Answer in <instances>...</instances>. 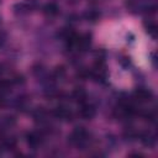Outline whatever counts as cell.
Instances as JSON below:
<instances>
[{"label": "cell", "instance_id": "2", "mask_svg": "<svg viewBox=\"0 0 158 158\" xmlns=\"http://www.w3.org/2000/svg\"><path fill=\"white\" fill-rule=\"evenodd\" d=\"M133 96H135V99H136L138 102H148V101H151V100L153 99L152 91L148 90V89H142V88H141V89H137V90L135 91Z\"/></svg>", "mask_w": 158, "mask_h": 158}, {"label": "cell", "instance_id": "3", "mask_svg": "<svg viewBox=\"0 0 158 158\" xmlns=\"http://www.w3.org/2000/svg\"><path fill=\"white\" fill-rule=\"evenodd\" d=\"M91 75L96 79L104 80V78L106 77V68H105V63L102 60H98L96 64L94 65L93 70H91Z\"/></svg>", "mask_w": 158, "mask_h": 158}, {"label": "cell", "instance_id": "6", "mask_svg": "<svg viewBox=\"0 0 158 158\" xmlns=\"http://www.w3.org/2000/svg\"><path fill=\"white\" fill-rule=\"evenodd\" d=\"M144 26H146V30H147L148 35H151L153 38H156V37H157V32H158L156 22H154V21H148V23L146 22Z\"/></svg>", "mask_w": 158, "mask_h": 158}, {"label": "cell", "instance_id": "7", "mask_svg": "<svg viewBox=\"0 0 158 158\" xmlns=\"http://www.w3.org/2000/svg\"><path fill=\"white\" fill-rule=\"evenodd\" d=\"M44 14H47V15H49V16H54V15H57L58 14V6L56 5V4H53V2H51V4H47L46 6H44Z\"/></svg>", "mask_w": 158, "mask_h": 158}, {"label": "cell", "instance_id": "9", "mask_svg": "<svg viewBox=\"0 0 158 158\" xmlns=\"http://www.w3.org/2000/svg\"><path fill=\"white\" fill-rule=\"evenodd\" d=\"M74 96H75V99H77L78 101H80V102H81V101H84V99L86 98V94H85L81 89H78V90H75V91H74Z\"/></svg>", "mask_w": 158, "mask_h": 158}, {"label": "cell", "instance_id": "1", "mask_svg": "<svg viewBox=\"0 0 158 158\" xmlns=\"http://www.w3.org/2000/svg\"><path fill=\"white\" fill-rule=\"evenodd\" d=\"M70 142L77 146V147H84L89 143L90 139V135L84 130V128H77L75 131H73V133L69 137Z\"/></svg>", "mask_w": 158, "mask_h": 158}, {"label": "cell", "instance_id": "4", "mask_svg": "<svg viewBox=\"0 0 158 158\" xmlns=\"http://www.w3.org/2000/svg\"><path fill=\"white\" fill-rule=\"evenodd\" d=\"M54 115L62 120H70L72 118V112L67 109V107H63V106H59L54 111Z\"/></svg>", "mask_w": 158, "mask_h": 158}, {"label": "cell", "instance_id": "8", "mask_svg": "<svg viewBox=\"0 0 158 158\" xmlns=\"http://www.w3.org/2000/svg\"><path fill=\"white\" fill-rule=\"evenodd\" d=\"M40 142H41V139H40V136H38V135H35V133L28 135V143H30V144L37 146Z\"/></svg>", "mask_w": 158, "mask_h": 158}, {"label": "cell", "instance_id": "5", "mask_svg": "<svg viewBox=\"0 0 158 158\" xmlns=\"http://www.w3.org/2000/svg\"><path fill=\"white\" fill-rule=\"evenodd\" d=\"M80 115L84 117V118H91V117H94V115H95V109H94V106H91V105H84L81 109H80Z\"/></svg>", "mask_w": 158, "mask_h": 158}, {"label": "cell", "instance_id": "10", "mask_svg": "<svg viewBox=\"0 0 158 158\" xmlns=\"http://www.w3.org/2000/svg\"><path fill=\"white\" fill-rule=\"evenodd\" d=\"M2 42H4V36H2V35H0V46L2 44Z\"/></svg>", "mask_w": 158, "mask_h": 158}]
</instances>
